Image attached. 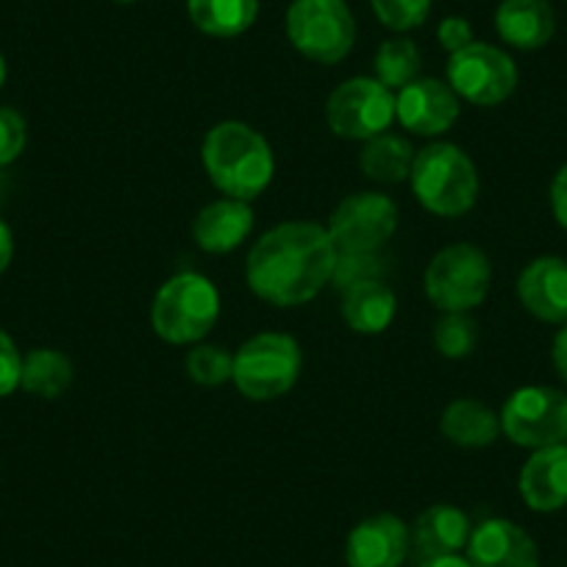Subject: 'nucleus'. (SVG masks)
I'll return each mask as SVG.
<instances>
[{"label":"nucleus","mask_w":567,"mask_h":567,"mask_svg":"<svg viewBox=\"0 0 567 567\" xmlns=\"http://www.w3.org/2000/svg\"><path fill=\"white\" fill-rule=\"evenodd\" d=\"M414 154L417 151L412 148V142L406 136L384 131V134L364 142L362 151H359V167H362V173L370 182L401 184L409 182Z\"/></svg>","instance_id":"5701e85b"},{"label":"nucleus","mask_w":567,"mask_h":567,"mask_svg":"<svg viewBox=\"0 0 567 567\" xmlns=\"http://www.w3.org/2000/svg\"><path fill=\"white\" fill-rule=\"evenodd\" d=\"M187 375L200 386H220L231 381L234 353L223 346H193L184 359Z\"/></svg>","instance_id":"bb28decb"},{"label":"nucleus","mask_w":567,"mask_h":567,"mask_svg":"<svg viewBox=\"0 0 567 567\" xmlns=\"http://www.w3.org/2000/svg\"><path fill=\"white\" fill-rule=\"evenodd\" d=\"M425 296L440 312H473L493 287V265L482 248L471 243L445 245L425 267Z\"/></svg>","instance_id":"423d86ee"},{"label":"nucleus","mask_w":567,"mask_h":567,"mask_svg":"<svg viewBox=\"0 0 567 567\" xmlns=\"http://www.w3.org/2000/svg\"><path fill=\"white\" fill-rule=\"evenodd\" d=\"M303 368L301 346L281 331H261L234 353L231 381L248 401H276L298 384Z\"/></svg>","instance_id":"39448f33"},{"label":"nucleus","mask_w":567,"mask_h":567,"mask_svg":"<svg viewBox=\"0 0 567 567\" xmlns=\"http://www.w3.org/2000/svg\"><path fill=\"white\" fill-rule=\"evenodd\" d=\"M114 3H120V7H128V3H136V0H114Z\"/></svg>","instance_id":"4c0bfd02"},{"label":"nucleus","mask_w":567,"mask_h":567,"mask_svg":"<svg viewBox=\"0 0 567 567\" xmlns=\"http://www.w3.org/2000/svg\"><path fill=\"white\" fill-rule=\"evenodd\" d=\"M523 309L543 323H567V259L539 256L523 267L517 278Z\"/></svg>","instance_id":"2eb2a0df"},{"label":"nucleus","mask_w":567,"mask_h":567,"mask_svg":"<svg viewBox=\"0 0 567 567\" xmlns=\"http://www.w3.org/2000/svg\"><path fill=\"white\" fill-rule=\"evenodd\" d=\"M326 123L342 140H373L395 123V92L373 75L342 81L326 101Z\"/></svg>","instance_id":"1a4fd4ad"},{"label":"nucleus","mask_w":567,"mask_h":567,"mask_svg":"<svg viewBox=\"0 0 567 567\" xmlns=\"http://www.w3.org/2000/svg\"><path fill=\"white\" fill-rule=\"evenodd\" d=\"M420 68H423L420 48L409 37H392V40L381 42V48L375 51L373 79L381 81L386 90L398 92L420 79Z\"/></svg>","instance_id":"393cba45"},{"label":"nucleus","mask_w":567,"mask_h":567,"mask_svg":"<svg viewBox=\"0 0 567 567\" xmlns=\"http://www.w3.org/2000/svg\"><path fill=\"white\" fill-rule=\"evenodd\" d=\"M409 554H412V528L390 512L364 517L348 534V567H401Z\"/></svg>","instance_id":"ddd939ff"},{"label":"nucleus","mask_w":567,"mask_h":567,"mask_svg":"<svg viewBox=\"0 0 567 567\" xmlns=\"http://www.w3.org/2000/svg\"><path fill=\"white\" fill-rule=\"evenodd\" d=\"M409 187L425 212L437 217H462L478 200V171L454 142H432L414 154Z\"/></svg>","instance_id":"7ed1b4c3"},{"label":"nucleus","mask_w":567,"mask_h":567,"mask_svg":"<svg viewBox=\"0 0 567 567\" xmlns=\"http://www.w3.org/2000/svg\"><path fill=\"white\" fill-rule=\"evenodd\" d=\"M340 292L342 320H346L348 329L357 331V334H384V331L390 329L392 320H395L398 298L384 281H362Z\"/></svg>","instance_id":"aec40b11"},{"label":"nucleus","mask_w":567,"mask_h":567,"mask_svg":"<svg viewBox=\"0 0 567 567\" xmlns=\"http://www.w3.org/2000/svg\"><path fill=\"white\" fill-rule=\"evenodd\" d=\"M465 556L473 567H539L534 537L506 517L478 523L467 539Z\"/></svg>","instance_id":"4468645a"},{"label":"nucleus","mask_w":567,"mask_h":567,"mask_svg":"<svg viewBox=\"0 0 567 567\" xmlns=\"http://www.w3.org/2000/svg\"><path fill=\"white\" fill-rule=\"evenodd\" d=\"M254 231V209L248 200L217 198L195 215L193 239L206 254H231Z\"/></svg>","instance_id":"f3484780"},{"label":"nucleus","mask_w":567,"mask_h":567,"mask_svg":"<svg viewBox=\"0 0 567 567\" xmlns=\"http://www.w3.org/2000/svg\"><path fill=\"white\" fill-rule=\"evenodd\" d=\"M437 40L440 45L449 51V56L451 53L462 51V48H467L471 42H476L473 40V25L467 23L465 18H445L443 23L437 25Z\"/></svg>","instance_id":"2f4dec72"},{"label":"nucleus","mask_w":567,"mask_h":567,"mask_svg":"<svg viewBox=\"0 0 567 567\" xmlns=\"http://www.w3.org/2000/svg\"><path fill=\"white\" fill-rule=\"evenodd\" d=\"M462 114V97L449 81L414 79L395 92V120L417 136H443Z\"/></svg>","instance_id":"f8f14e48"},{"label":"nucleus","mask_w":567,"mask_h":567,"mask_svg":"<svg viewBox=\"0 0 567 567\" xmlns=\"http://www.w3.org/2000/svg\"><path fill=\"white\" fill-rule=\"evenodd\" d=\"M434 348L445 359H467L478 346V323L471 312H443L434 323Z\"/></svg>","instance_id":"a878e982"},{"label":"nucleus","mask_w":567,"mask_h":567,"mask_svg":"<svg viewBox=\"0 0 567 567\" xmlns=\"http://www.w3.org/2000/svg\"><path fill=\"white\" fill-rule=\"evenodd\" d=\"M495 31L517 51H539L556 34V14L548 0H501Z\"/></svg>","instance_id":"6ab92c4d"},{"label":"nucleus","mask_w":567,"mask_h":567,"mask_svg":"<svg viewBox=\"0 0 567 567\" xmlns=\"http://www.w3.org/2000/svg\"><path fill=\"white\" fill-rule=\"evenodd\" d=\"M3 84H7V59L0 56V90H3Z\"/></svg>","instance_id":"e433bc0d"},{"label":"nucleus","mask_w":567,"mask_h":567,"mask_svg":"<svg viewBox=\"0 0 567 567\" xmlns=\"http://www.w3.org/2000/svg\"><path fill=\"white\" fill-rule=\"evenodd\" d=\"M432 3L434 0H370L379 23L395 34H406L423 25L432 12Z\"/></svg>","instance_id":"c85d7f7f"},{"label":"nucleus","mask_w":567,"mask_h":567,"mask_svg":"<svg viewBox=\"0 0 567 567\" xmlns=\"http://www.w3.org/2000/svg\"><path fill=\"white\" fill-rule=\"evenodd\" d=\"M329 234L337 254H375L384 250L398 228V206L384 193H353L337 204L329 217Z\"/></svg>","instance_id":"9b49d317"},{"label":"nucleus","mask_w":567,"mask_h":567,"mask_svg":"<svg viewBox=\"0 0 567 567\" xmlns=\"http://www.w3.org/2000/svg\"><path fill=\"white\" fill-rule=\"evenodd\" d=\"M29 142V125L25 117L12 106H0V167L12 165L25 151Z\"/></svg>","instance_id":"c756f323"},{"label":"nucleus","mask_w":567,"mask_h":567,"mask_svg":"<svg viewBox=\"0 0 567 567\" xmlns=\"http://www.w3.org/2000/svg\"><path fill=\"white\" fill-rule=\"evenodd\" d=\"M445 81L462 101L473 106H498L517 90V68L512 56L487 42H471L451 53Z\"/></svg>","instance_id":"9d476101"},{"label":"nucleus","mask_w":567,"mask_h":567,"mask_svg":"<svg viewBox=\"0 0 567 567\" xmlns=\"http://www.w3.org/2000/svg\"><path fill=\"white\" fill-rule=\"evenodd\" d=\"M501 434L528 451L567 440V395L556 386H520L501 409Z\"/></svg>","instance_id":"6e6552de"},{"label":"nucleus","mask_w":567,"mask_h":567,"mask_svg":"<svg viewBox=\"0 0 567 567\" xmlns=\"http://www.w3.org/2000/svg\"><path fill=\"white\" fill-rule=\"evenodd\" d=\"M200 159L209 182L226 198L256 200L272 182L276 156L270 142L239 120L212 125L200 145Z\"/></svg>","instance_id":"f03ea898"},{"label":"nucleus","mask_w":567,"mask_h":567,"mask_svg":"<svg viewBox=\"0 0 567 567\" xmlns=\"http://www.w3.org/2000/svg\"><path fill=\"white\" fill-rule=\"evenodd\" d=\"M550 359H554V368L559 373V379L567 384V323L556 331L554 348H550Z\"/></svg>","instance_id":"72a5a7b5"},{"label":"nucleus","mask_w":567,"mask_h":567,"mask_svg":"<svg viewBox=\"0 0 567 567\" xmlns=\"http://www.w3.org/2000/svg\"><path fill=\"white\" fill-rule=\"evenodd\" d=\"M412 550L420 559L465 554L471 539V517L451 504H434L412 523Z\"/></svg>","instance_id":"a211bd4d"},{"label":"nucleus","mask_w":567,"mask_h":567,"mask_svg":"<svg viewBox=\"0 0 567 567\" xmlns=\"http://www.w3.org/2000/svg\"><path fill=\"white\" fill-rule=\"evenodd\" d=\"M517 489L523 504L534 512H556L567 506V445L534 451L520 467Z\"/></svg>","instance_id":"dca6fc26"},{"label":"nucleus","mask_w":567,"mask_h":567,"mask_svg":"<svg viewBox=\"0 0 567 567\" xmlns=\"http://www.w3.org/2000/svg\"><path fill=\"white\" fill-rule=\"evenodd\" d=\"M440 432L456 449H489L501 437V414L476 398H456L440 417Z\"/></svg>","instance_id":"412c9836"},{"label":"nucleus","mask_w":567,"mask_h":567,"mask_svg":"<svg viewBox=\"0 0 567 567\" xmlns=\"http://www.w3.org/2000/svg\"><path fill=\"white\" fill-rule=\"evenodd\" d=\"M187 18L200 34L234 40L259 18V0H187Z\"/></svg>","instance_id":"4be33fe9"},{"label":"nucleus","mask_w":567,"mask_h":567,"mask_svg":"<svg viewBox=\"0 0 567 567\" xmlns=\"http://www.w3.org/2000/svg\"><path fill=\"white\" fill-rule=\"evenodd\" d=\"M386 261L390 259L381 250H375V254H337L331 284H337V290H348V287L362 281H384L386 270H390Z\"/></svg>","instance_id":"cd10ccee"},{"label":"nucleus","mask_w":567,"mask_h":567,"mask_svg":"<svg viewBox=\"0 0 567 567\" xmlns=\"http://www.w3.org/2000/svg\"><path fill=\"white\" fill-rule=\"evenodd\" d=\"M284 25L292 48L315 64H340L357 42V20L346 0H292Z\"/></svg>","instance_id":"0eeeda50"},{"label":"nucleus","mask_w":567,"mask_h":567,"mask_svg":"<svg viewBox=\"0 0 567 567\" xmlns=\"http://www.w3.org/2000/svg\"><path fill=\"white\" fill-rule=\"evenodd\" d=\"M417 567H473L465 554H451V556H432V559H420Z\"/></svg>","instance_id":"c9c22d12"},{"label":"nucleus","mask_w":567,"mask_h":567,"mask_svg":"<svg viewBox=\"0 0 567 567\" xmlns=\"http://www.w3.org/2000/svg\"><path fill=\"white\" fill-rule=\"evenodd\" d=\"M14 259V237H12V228L7 223L0 220V276L7 272V267L12 265Z\"/></svg>","instance_id":"f704fd0d"},{"label":"nucleus","mask_w":567,"mask_h":567,"mask_svg":"<svg viewBox=\"0 0 567 567\" xmlns=\"http://www.w3.org/2000/svg\"><path fill=\"white\" fill-rule=\"evenodd\" d=\"M220 318V292L200 272H176L156 290L151 326L171 346H198Z\"/></svg>","instance_id":"20e7f679"},{"label":"nucleus","mask_w":567,"mask_h":567,"mask_svg":"<svg viewBox=\"0 0 567 567\" xmlns=\"http://www.w3.org/2000/svg\"><path fill=\"white\" fill-rule=\"evenodd\" d=\"M337 245L329 228L287 220L261 234L245 259V281L259 301L278 309L315 301L334 278Z\"/></svg>","instance_id":"f257e3e1"},{"label":"nucleus","mask_w":567,"mask_h":567,"mask_svg":"<svg viewBox=\"0 0 567 567\" xmlns=\"http://www.w3.org/2000/svg\"><path fill=\"white\" fill-rule=\"evenodd\" d=\"M20 370H23V353L18 351L12 337L0 329V398L12 395L18 390Z\"/></svg>","instance_id":"7c9ffc66"},{"label":"nucleus","mask_w":567,"mask_h":567,"mask_svg":"<svg viewBox=\"0 0 567 567\" xmlns=\"http://www.w3.org/2000/svg\"><path fill=\"white\" fill-rule=\"evenodd\" d=\"M550 212H554L556 223L567 231V165L559 167L550 182Z\"/></svg>","instance_id":"473e14b6"},{"label":"nucleus","mask_w":567,"mask_h":567,"mask_svg":"<svg viewBox=\"0 0 567 567\" xmlns=\"http://www.w3.org/2000/svg\"><path fill=\"white\" fill-rule=\"evenodd\" d=\"M73 384V362L68 353L56 348H34L23 357V370H20V390H25L34 398H53L64 395Z\"/></svg>","instance_id":"b1692460"}]
</instances>
